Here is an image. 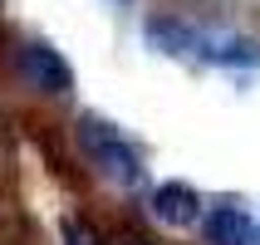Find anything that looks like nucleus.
Listing matches in <instances>:
<instances>
[{
  "mask_svg": "<svg viewBox=\"0 0 260 245\" xmlns=\"http://www.w3.org/2000/svg\"><path fill=\"white\" fill-rule=\"evenodd\" d=\"M152 216L162 221V226H172V231H187V226H197V221H206V206L202 196H197V187H187V182H162V187H152Z\"/></svg>",
  "mask_w": 260,
  "mask_h": 245,
  "instance_id": "20e7f679",
  "label": "nucleus"
},
{
  "mask_svg": "<svg viewBox=\"0 0 260 245\" xmlns=\"http://www.w3.org/2000/svg\"><path fill=\"white\" fill-rule=\"evenodd\" d=\"M79 152L88 157V167H99V177H108L113 187H138L143 182V157L138 147L103 118L84 113L79 118Z\"/></svg>",
  "mask_w": 260,
  "mask_h": 245,
  "instance_id": "f257e3e1",
  "label": "nucleus"
},
{
  "mask_svg": "<svg viewBox=\"0 0 260 245\" xmlns=\"http://www.w3.org/2000/svg\"><path fill=\"white\" fill-rule=\"evenodd\" d=\"M143 40L152 54H167V59H197V44H202V29L177 20V15H152L143 25Z\"/></svg>",
  "mask_w": 260,
  "mask_h": 245,
  "instance_id": "39448f33",
  "label": "nucleus"
},
{
  "mask_svg": "<svg viewBox=\"0 0 260 245\" xmlns=\"http://www.w3.org/2000/svg\"><path fill=\"white\" fill-rule=\"evenodd\" d=\"M255 245H260V221H255Z\"/></svg>",
  "mask_w": 260,
  "mask_h": 245,
  "instance_id": "6e6552de",
  "label": "nucleus"
},
{
  "mask_svg": "<svg viewBox=\"0 0 260 245\" xmlns=\"http://www.w3.org/2000/svg\"><path fill=\"white\" fill-rule=\"evenodd\" d=\"M64 245H99V235H93V231H88V226H84V221H64Z\"/></svg>",
  "mask_w": 260,
  "mask_h": 245,
  "instance_id": "0eeeda50",
  "label": "nucleus"
},
{
  "mask_svg": "<svg viewBox=\"0 0 260 245\" xmlns=\"http://www.w3.org/2000/svg\"><path fill=\"white\" fill-rule=\"evenodd\" d=\"M206 245H255V221L241 201H216L202 221Z\"/></svg>",
  "mask_w": 260,
  "mask_h": 245,
  "instance_id": "423d86ee",
  "label": "nucleus"
},
{
  "mask_svg": "<svg viewBox=\"0 0 260 245\" xmlns=\"http://www.w3.org/2000/svg\"><path fill=\"white\" fill-rule=\"evenodd\" d=\"M197 59L216 69H260V40L236 34V29H202Z\"/></svg>",
  "mask_w": 260,
  "mask_h": 245,
  "instance_id": "7ed1b4c3",
  "label": "nucleus"
},
{
  "mask_svg": "<svg viewBox=\"0 0 260 245\" xmlns=\"http://www.w3.org/2000/svg\"><path fill=\"white\" fill-rule=\"evenodd\" d=\"M15 74L25 79V88H40V93H69L74 88V69L64 64L54 44L44 40H29L15 49Z\"/></svg>",
  "mask_w": 260,
  "mask_h": 245,
  "instance_id": "f03ea898",
  "label": "nucleus"
}]
</instances>
